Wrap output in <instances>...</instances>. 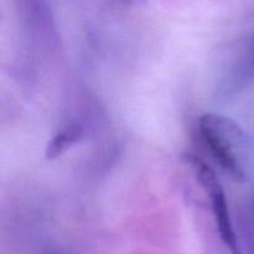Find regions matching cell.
<instances>
[{"mask_svg":"<svg viewBox=\"0 0 254 254\" xmlns=\"http://www.w3.org/2000/svg\"><path fill=\"white\" fill-rule=\"evenodd\" d=\"M82 133H83V130L78 124H69V126L64 127L61 130L57 131L47 144L46 150H45L46 159L54 160V159L59 158L64 153H66L71 146H73L81 139Z\"/></svg>","mask_w":254,"mask_h":254,"instance_id":"3","label":"cell"},{"mask_svg":"<svg viewBox=\"0 0 254 254\" xmlns=\"http://www.w3.org/2000/svg\"><path fill=\"white\" fill-rule=\"evenodd\" d=\"M198 131L221 168L237 183L246 180V135L233 119L216 113L203 114Z\"/></svg>","mask_w":254,"mask_h":254,"instance_id":"1","label":"cell"},{"mask_svg":"<svg viewBox=\"0 0 254 254\" xmlns=\"http://www.w3.org/2000/svg\"><path fill=\"white\" fill-rule=\"evenodd\" d=\"M51 254H52V253H51Z\"/></svg>","mask_w":254,"mask_h":254,"instance_id":"5","label":"cell"},{"mask_svg":"<svg viewBox=\"0 0 254 254\" xmlns=\"http://www.w3.org/2000/svg\"><path fill=\"white\" fill-rule=\"evenodd\" d=\"M124 1H127V2H140V1H143V0H124Z\"/></svg>","mask_w":254,"mask_h":254,"instance_id":"4","label":"cell"},{"mask_svg":"<svg viewBox=\"0 0 254 254\" xmlns=\"http://www.w3.org/2000/svg\"><path fill=\"white\" fill-rule=\"evenodd\" d=\"M185 160L193 169L196 179L202 186L203 190L206 191V193L210 196L213 218H215L216 227H217L221 241L231 254H242L235 228H233L226 193L216 173L205 161L201 160L198 156L193 155V154H186Z\"/></svg>","mask_w":254,"mask_h":254,"instance_id":"2","label":"cell"}]
</instances>
